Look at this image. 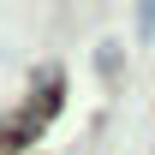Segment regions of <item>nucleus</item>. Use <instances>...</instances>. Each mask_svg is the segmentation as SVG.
I'll return each instance as SVG.
<instances>
[{
  "label": "nucleus",
  "instance_id": "obj_1",
  "mask_svg": "<svg viewBox=\"0 0 155 155\" xmlns=\"http://www.w3.org/2000/svg\"><path fill=\"white\" fill-rule=\"evenodd\" d=\"M54 107H60V84H48L36 107H18L12 119H0V149H24V143L48 125V114H54Z\"/></svg>",
  "mask_w": 155,
  "mask_h": 155
}]
</instances>
